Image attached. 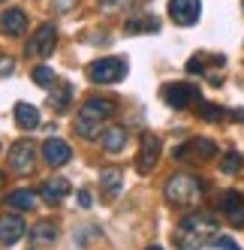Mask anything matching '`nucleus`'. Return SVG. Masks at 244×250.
<instances>
[{
  "label": "nucleus",
  "mask_w": 244,
  "mask_h": 250,
  "mask_svg": "<svg viewBox=\"0 0 244 250\" xmlns=\"http://www.w3.org/2000/svg\"><path fill=\"white\" fill-rule=\"evenodd\" d=\"M127 33H157L160 30V19L157 15H136V19H130L124 24Z\"/></svg>",
  "instance_id": "obj_19"
},
{
  "label": "nucleus",
  "mask_w": 244,
  "mask_h": 250,
  "mask_svg": "<svg viewBox=\"0 0 244 250\" xmlns=\"http://www.w3.org/2000/svg\"><path fill=\"white\" fill-rule=\"evenodd\" d=\"M27 30V12L12 6V9H3L0 12V33H6V37H21Z\"/></svg>",
  "instance_id": "obj_10"
},
{
  "label": "nucleus",
  "mask_w": 244,
  "mask_h": 250,
  "mask_svg": "<svg viewBox=\"0 0 244 250\" xmlns=\"http://www.w3.org/2000/svg\"><path fill=\"white\" fill-rule=\"evenodd\" d=\"M211 250H241L229 235H214L211 238Z\"/></svg>",
  "instance_id": "obj_26"
},
{
  "label": "nucleus",
  "mask_w": 244,
  "mask_h": 250,
  "mask_svg": "<svg viewBox=\"0 0 244 250\" xmlns=\"http://www.w3.org/2000/svg\"><path fill=\"white\" fill-rule=\"evenodd\" d=\"M127 130L121 127V124H112V127H102L100 130V142H102V148H106L109 154H121L127 148Z\"/></svg>",
  "instance_id": "obj_14"
},
{
  "label": "nucleus",
  "mask_w": 244,
  "mask_h": 250,
  "mask_svg": "<svg viewBox=\"0 0 244 250\" xmlns=\"http://www.w3.org/2000/svg\"><path fill=\"white\" fill-rule=\"evenodd\" d=\"M3 181H6V178H3V172H0V187H3Z\"/></svg>",
  "instance_id": "obj_33"
},
{
  "label": "nucleus",
  "mask_w": 244,
  "mask_h": 250,
  "mask_svg": "<svg viewBox=\"0 0 244 250\" xmlns=\"http://www.w3.org/2000/svg\"><path fill=\"white\" fill-rule=\"evenodd\" d=\"M127 76V61L124 58H100L88 66V79L94 84H115Z\"/></svg>",
  "instance_id": "obj_3"
},
{
  "label": "nucleus",
  "mask_w": 244,
  "mask_h": 250,
  "mask_svg": "<svg viewBox=\"0 0 244 250\" xmlns=\"http://www.w3.org/2000/svg\"><path fill=\"white\" fill-rule=\"evenodd\" d=\"M148 250H163V247H160V244H151V247H148Z\"/></svg>",
  "instance_id": "obj_32"
},
{
  "label": "nucleus",
  "mask_w": 244,
  "mask_h": 250,
  "mask_svg": "<svg viewBox=\"0 0 244 250\" xmlns=\"http://www.w3.org/2000/svg\"><path fill=\"white\" fill-rule=\"evenodd\" d=\"M163 193H166V202H172V205H196L202 199V193H205V181L196 178V175L178 172V175H172L166 181Z\"/></svg>",
  "instance_id": "obj_2"
},
{
  "label": "nucleus",
  "mask_w": 244,
  "mask_h": 250,
  "mask_svg": "<svg viewBox=\"0 0 244 250\" xmlns=\"http://www.w3.org/2000/svg\"><path fill=\"white\" fill-rule=\"evenodd\" d=\"M12 66H15L12 58H0V76H9V73H12Z\"/></svg>",
  "instance_id": "obj_30"
},
{
  "label": "nucleus",
  "mask_w": 244,
  "mask_h": 250,
  "mask_svg": "<svg viewBox=\"0 0 244 250\" xmlns=\"http://www.w3.org/2000/svg\"><path fill=\"white\" fill-rule=\"evenodd\" d=\"M15 124H19L21 130H37L42 118H40V109L30 103H15Z\"/></svg>",
  "instance_id": "obj_16"
},
{
  "label": "nucleus",
  "mask_w": 244,
  "mask_h": 250,
  "mask_svg": "<svg viewBox=\"0 0 244 250\" xmlns=\"http://www.w3.org/2000/svg\"><path fill=\"white\" fill-rule=\"evenodd\" d=\"M33 163H37V145H33L30 139H19L9 148V169L15 175H30Z\"/></svg>",
  "instance_id": "obj_6"
},
{
  "label": "nucleus",
  "mask_w": 244,
  "mask_h": 250,
  "mask_svg": "<svg viewBox=\"0 0 244 250\" xmlns=\"http://www.w3.org/2000/svg\"><path fill=\"white\" fill-rule=\"evenodd\" d=\"M24 232H27V226H24V220L19 217V214H6V217H0V244H6V247L19 244L24 238Z\"/></svg>",
  "instance_id": "obj_11"
},
{
  "label": "nucleus",
  "mask_w": 244,
  "mask_h": 250,
  "mask_svg": "<svg viewBox=\"0 0 244 250\" xmlns=\"http://www.w3.org/2000/svg\"><path fill=\"white\" fill-rule=\"evenodd\" d=\"M160 151H163V142L157 139L154 133H145L139 139V154H136V172L139 175H151L157 160H160Z\"/></svg>",
  "instance_id": "obj_5"
},
{
  "label": "nucleus",
  "mask_w": 244,
  "mask_h": 250,
  "mask_svg": "<svg viewBox=\"0 0 244 250\" xmlns=\"http://www.w3.org/2000/svg\"><path fill=\"white\" fill-rule=\"evenodd\" d=\"M55 235H58V226L51 223V220L37 223V226H33V232H30V238L37 241V244H48V241H55Z\"/></svg>",
  "instance_id": "obj_21"
},
{
  "label": "nucleus",
  "mask_w": 244,
  "mask_h": 250,
  "mask_svg": "<svg viewBox=\"0 0 244 250\" xmlns=\"http://www.w3.org/2000/svg\"><path fill=\"white\" fill-rule=\"evenodd\" d=\"M42 157H45L48 166H66L69 160H73V148H69L63 139H45Z\"/></svg>",
  "instance_id": "obj_12"
},
{
  "label": "nucleus",
  "mask_w": 244,
  "mask_h": 250,
  "mask_svg": "<svg viewBox=\"0 0 244 250\" xmlns=\"http://www.w3.org/2000/svg\"><path fill=\"white\" fill-rule=\"evenodd\" d=\"M202 63H205V55H196V58H190L187 69H190L193 76H196V73H205V66H202Z\"/></svg>",
  "instance_id": "obj_29"
},
{
  "label": "nucleus",
  "mask_w": 244,
  "mask_h": 250,
  "mask_svg": "<svg viewBox=\"0 0 244 250\" xmlns=\"http://www.w3.org/2000/svg\"><path fill=\"white\" fill-rule=\"evenodd\" d=\"M220 169H223V175H238L241 172V154H226L223 157V163H220Z\"/></svg>",
  "instance_id": "obj_25"
},
{
  "label": "nucleus",
  "mask_w": 244,
  "mask_h": 250,
  "mask_svg": "<svg viewBox=\"0 0 244 250\" xmlns=\"http://www.w3.org/2000/svg\"><path fill=\"white\" fill-rule=\"evenodd\" d=\"M220 211H223V217L229 220L235 229H244V199H241L235 190H229V193L220 196Z\"/></svg>",
  "instance_id": "obj_9"
},
{
  "label": "nucleus",
  "mask_w": 244,
  "mask_h": 250,
  "mask_svg": "<svg viewBox=\"0 0 244 250\" xmlns=\"http://www.w3.org/2000/svg\"><path fill=\"white\" fill-rule=\"evenodd\" d=\"M136 0H102V12H121V9H127V6H133Z\"/></svg>",
  "instance_id": "obj_27"
},
{
  "label": "nucleus",
  "mask_w": 244,
  "mask_h": 250,
  "mask_svg": "<svg viewBox=\"0 0 244 250\" xmlns=\"http://www.w3.org/2000/svg\"><path fill=\"white\" fill-rule=\"evenodd\" d=\"M40 193H42V199L48 205H58L61 199H66V196H69V181H66V178H51V181L42 184Z\"/></svg>",
  "instance_id": "obj_17"
},
{
  "label": "nucleus",
  "mask_w": 244,
  "mask_h": 250,
  "mask_svg": "<svg viewBox=\"0 0 244 250\" xmlns=\"http://www.w3.org/2000/svg\"><path fill=\"white\" fill-rule=\"evenodd\" d=\"M6 202L15 211H33V205H37V193L33 190H12Z\"/></svg>",
  "instance_id": "obj_20"
},
{
  "label": "nucleus",
  "mask_w": 244,
  "mask_h": 250,
  "mask_svg": "<svg viewBox=\"0 0 244 250\" xmlns=\"http://www.w3.org/2000/svg\"><path fill=\"white\" fill-rule=\"evenodd\" d=\"M58 45V27L55 24H40L33 30V37L27 42V55L30 58H48Z\"/></svg>",
  "instance_id": "obj_7"
},
{
  "label": "nucleus",
  "mask_w": 244,
  "mask_h": 250,
  "mask_svg": "<svg viewBox=\"0 0 244 250\" xmlns=\"http://www.w3.org/2000/svg\"><path fill=\"white\" fill-rule=\"evenodd\" d=\"M30 79L37 82L40 87H51V84H55V69H51V66H33Z\"/></svg>",
  "instance_id": "obj_23"
},
{
  "label": "nucleus",
  "mask_w": 244,
  "mask_h": 250,
  "mask_svg": "<svg viewBox=\"0 0 244 250\" xmlns=\"http://www.w3.org/2000/svg\"><path fill=\"white\" fill-rule=\"evenodd\" d=\"M109 115H115V103L112 100H102V97H94L81 105V118H91V121H106Z\"/></svg>",
  "instance_id": "obj_15"
},
{
  "label": "nucleus",
  "mask_w": 244,
  "mask_h": 250,
  "mask_svg": "<svg viewBox=\"0 0 244 250\" xmlns=\"http://www.w3.org/2000/svg\"><path fill=\"white\" fill-rule=\"evenodd\" d=\"M163 100L172 105V109H187V105H196L202 100V91L190 82H169L163 87Z\"/></svg>",
  "instance_id": "obj_4"
},
{
  "label": "nucleus",
  "mask_w": 244,
  "mask_h": 250,
  "mask_svg": "<svg viewBox=\"0 0 244 250\" xmlns=\"http://www.w3.org/2000/svg\"><path fill=\"white\" fill-rule=\"evenodd\" d=\"M217 217L208 211H190L187 217H181V223L172 232V244L178 250H202L208 241L217 235Z\"/></svg>",
  "instance_id": "obj_1"
},
{
  "label": "nucleus",
  "mask_w": 244,
  "mask_h": 250,
  "mask_svg": "<svg viewBox=\"0 0 244 250\" xmlns=\"http://www.w3.org/2000/svg\"><path fill=\"white\" fill-rule=\"evenodd\" d=\"M217 154V145L211 139H202V136H196V139H190L187 145H181V148H175V160H181V157H199V160H208V157H214Z\"/></svg>",
  "instance_id": "obj_13"
},
{
  "label": "nucleus",
  "mask_w": 244,
  "mask_h": 250,
  "mask_svg": "<svg viewBox=\"0 0 244 250\" xmlns=\"http://www.w3.org/2000/svg\"><path fill=\"white\" fill-rule=\"evenodd\" d=\"M196 112H199V118H202V121H220V118L226 115L220 105H214V103H202V100L196 103Z\"/></svg>",
  "instance_id": "obj_22"
},
{
  "label": "nucleus",
  "mask_w": 244,
  "mask_h": 250,
  "mask_svg": "<svg viewBox=\"0 0 244 250\" xmlns=\"http://www.w3.org/2000/svg\"><path fill=\"white\" fill-rule=\"evenodd\" d=\"M100 184H102V193H106L109 199H115V196L121 193V187H124V172H121L118 166L102 169V175H100Z\"/></svg>",
  "instance_id": "obj_18"
},
{
  "label": "nucleus",
  "mask_w": 244,
  "mask_h": 250,
  "mask_svg": "<svg viewBox=\"0 0 244 250\" xmlns=\"http://www.w3.org/2000/svg\"><path fill=\"white\" fill-rule=\"evenodd\" d=\"M91 202H94V199H91V193H88V190H81V193H79V205H81V208H91Z\"/></svg>",
  "instance_id": "obj_31"
},
{
  "label": "nucleus",
  "mask_w": 244,
  "mask_h": 250,
  "mask_svg": "<svg viewBox=\"0 0 244 250\" xmlns=\"http://www.w3.org/2000/svg\"><path fill=\"white\" fill-rule=\"evenodd\" d=\"M202 0H169V19L181 27H193L199 21Z\"/></svg>",
  "instance_id": "obj_8"
},
{
  "label": "nucleus",
  "mask_w": 244,
  "mask_h": 250,
  "mask_svg": "<svg viewBox=\"0 0 244 250\" xmlns=\"http://www.w3.org/2000/svg\"><path fill=\"white\" fill-rule=\"evenodd\" d=\"M69 100H73V91H69V87H63L61 94H55V97H51V105H55V109H66V105H69Z\"/></svg>",
  "instance_id": "obj_28"
},
{
  "label": "nucleus",
  "mask_w": 244,
  "mask_h": 250,
  "mask_svg": "<svg viewBox=\"0 0 244 250\" xmlns=\"http://www.w3.org/2000/svg\"><path fill=\"white\" fill-rule=\"evenodd\" d=\"M100 124L102 121H91V118H79L76 121V133H81V136H100Z\"/></svg>",
  "instance_id": "obj_24"
}]
</instances>
